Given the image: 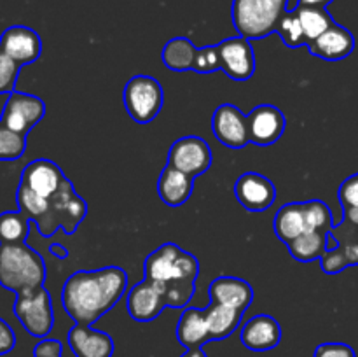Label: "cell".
I'll return each instance as SVG.
<instances>
[{"label": "cell", "instance_id": "26", "mask_svg": "<svg viewBox=\"0 0 358 357\" xmlns=\"http://www.w3.org/2000/svg\"><path fill=\"white\" fill-rule=\"evenodd\" d=\"M31 220L23 212L0 214V244H23L30 234Z\"/></svg>", "mask_w": 358, "mask_h": 357}, {"label": "cell", "instance_id": "1", "mask_svg": "<svg viewBox=\"0 0 358 357\" xmlns=\"http://www.w3.org/2000/svg\"><path fill=\"white\" fill-rule=\"evenodd\" d=\"M126 287L128 272L119 266L79 270L63 284V308L76 324L91 326L119 303Z\"/></svg>", "mask_w": 358, "mask_h": 357}, {"label": "cell", "instance_id": "15", "mask_svg": "<svg viewBox=\"0 0 358 357\" xmlns=\"http://www.w3.org/2000/svg\"><path fill=\"white\" fill-rule=\"evenodd\" d=\"M20 182L42 198H51L63 188L66 177L55 161L41 158V160L30 161L23 168Z\"/></svg>", "mask_w": 358, "mask_h": 357}, {"label": "cell", "instance_id": "21", "mask_svg": "<svg viewBox=\"0 0 358 357\" xmlns=\"http://www.w3.org/2000/svg\"><path fill=\"white\" fill-rule=\"evenodd\" d=\"M192 191H194V177L177 170L171 164H166L161 170L159 178H157V192L168 206L177 209L184 205L191 198Z\"/></svg>", "mask_w": 358, "mask_h": 357}, {"label": "cell", "instance_id": "27", "mask_svg": "<svg viewBox=\"0 0 358 357\" xmlns=\"http://www.w3.org/2000/svg\"><path fill=\"white\" fill-rule=\"evenodd\" d=\"M331 237L338 241L336 248L345 255L348 266H358V227L343 219L331 231Z\"/></svg>", "mask_w": 358, "mask_h": 357}, {"label": "cell", "instance_id": "11", "mask_svg": "<svg viewBox=\"0 0 358 357\" xmlns=\"http://www.w3.org/2000/svg\"><path fill=\"white\" fill-rule=\"evenodd\" d=\"M220 70L229 79L243 83L255 74V52L250 41L241 35L219 42Z\"/></svg>", "mask_w": 358, "mask_h": 357}, {"label": "cell", "instance_id": "29", "mask_svg": "<svg viewBox=\"0 0 358 357\" xmlns=\"http://www.w3.org/2000/svg\"><path fill=\"white\" fill-rule=\"evenodd\" d=\"M27 150V136L0 125V160H17Z\"/></svg>", "mask_w": 358, "mask_h": 357}, {"label": "cell", "instance_id": "19", "mask_svg": "<svg viewBox=\"0 0 358 357\" xmlns=\"http://www.w3.org/2000/svg\"><path fill=\"white\" fill-rule=\"evenodd\" d=\"M126 307L128 314L136 322H150L161 315V312L166 308L164 298L156 289L152 282L143 279L142 282L131 287L126 298Z\"/></svg>", "mask_w": 358, "mask_h": 357}, {"label": "cell", "instance_id": "23", "mask_svg": "<svg viewBox=\"0 0 358 357\" xmlns=\"http://www.w3.org/2000/svg\"><path fill=\"white\" fill-rule=\"evenodd\" d=\"M329 240L331 233L325 231H308L299 234L292 241L287 244L290 255L299 262H310L315 259H320L329 251Z\"/></svg>", "mask_w": 358, "mask_h": 357}, {"label": "cell", "instance_id": "4", "mask_svg": "<svg viewBox=\"0 0 358 357\" xmlns=\"http://www.w3.org/2000/svg\"><path fill=\"white\" fill-rule=\"evenodd\" d=\"M45 261L35 248L23 244H0V286L10 293L37 289L45 282Z\"/></svg>", "mask_w": 358, "mask_h": 357}, {"label": "cell", "instance_id": "28", "mask_svg": "<svg viewBox=\"0 0 358 357\" xmlns=\"http://www.w3.org/2000/svg\"><path fill=\"white\" fill-rule=\"evenodd\" d=\"M276 34L282 37L283 44L287 48H301V46H308L306 34L303 30V24H301L299 16H297L296 9L287 10L285 16L282 18L278 24V30Z\"/></svg>", "mask_w": 358, "mask_h": 357}, {"label": "cell", "instance_id": "9", "mask_svg": "<svg viewBox=\"0 0 358 357\" xmlns=\"http://www.w3.org/2000/svg\"><path fill=\"white\" fill-rule=\"evenodd\" d=\"M44 115L45 104L41 98L13 91L6 98L2 114H0V125L27 136L28 132L44 119Z\"/></svg>", "mask_w": 358, "mask_h": 357}, {"label": "cell", "instance_id": "37", "mask_svg": "<svg viewBox=\"0 0 358 357\" xmlns=\"http://www.w3.org/2000/svg\"><path fill=\"white\" fill-rule=\"evenodd\" d=\"M334 0H297V6H313V7H327Z\"/></svg>", "mask_w": 358, "mask_h": 357}, {"label": "cell", "instance_id": "22", "mask_svg": "<svg viewBox=\"0 0 358 357\" xmlns=\"http://www.w3.org/2000/svg\"><path fill=\"white\" fill-rule=\"evenodd\" d=\"M273 230H275L276 237L282 241H285V244L292 241L299 234L308 233L310 226H308L304 202L285 203L283 206H280V210L275 216V220H273Z\"/></svg>", "mask_w": 358, "mask_h": 357}, {"label": "cell", "instance_id": "12", "mask_svg": "<svg viewBox=\"0 0 358 357\" xmlns=\"http://www.w3.org/2000/svg\"><path fill=\"white\" fill-rule=\"evenodd\" d=\"M234 196L248 212H264L275 203L276 188L266 175L245 172L234 182Z\"/></svg>", "mask_w": 358, "mask_h": 357}, {"label": "cell", "instance_id": "39", "mask_svg": "<svg viewBox=\"0 0 358 357\" xmlns=\"http://www.w3.org/2000/svg\"><path fill=\"white\" fill-rule=\"evenodd\" d=\"M180 357H206V354L203 346H198V349H187V352Z\"/></svg>", "mask_w": 358, "mask_h": 357}, {"label": "cell", "instance_id": "20", "mask_svg": "<svg viewBox=\"0 0 358 357\" xmlns=\"http://www.w3.org/2000/svg\"><path fill=\"white\" fill-rule=\"evenodd\" d=\"M306 48L317 58L327 59V62H339V59L348 58L353 52L355 37L348 28L336 23L327 31H324L320 37L311 41Z\"/></svg>", "mask_w": 358, "mask_h": 357}, {"label": "cell", "instance_id": "5", "mask_svg": "<svg viewBox=\"0 0 358 357\" xmlns=\"http://www.w3.org/2000/svg\"><path fill=\"white\" fill-rule=\"evenodd\" d=\"M289 0H233L231 20L238 35L261 41L278 30Z\"/></svg>", "mask_w": 358, "mask_h": 357}, {"label": "cell", "instance_id": "33", "mask_svg": "<svg viewBox=\"0 0 358 357\" xmlns=\"http://www.w3.org/2000/svg\"><path fill=\"white\" fill-rule=\"evenodd\" d=\"M313 357H357L355 350L346 343H322L315 349Z\"/></svg>", "mask_w": 358, "mask_h": 357}, {"label": "cell", "instance_id": "18", "mask_svg": "<svg viewBox=\"0 0 358 357\" xmlns=\"http://www.w3.org/2000/svg\"><path fill=\"white\" fill-rule=\"evenodd\" d=\"M69 346L76 357H112L114 356V340L108 332L98 331L91 326L76 324L66 335Z\"/></svg>", "mask_w": 358, "mask_h": 357}, {"label": "cell", "instance_id": "31", "mask_svg": "<svg viewBox=\"0 0 358 357\" xmlns=\"http://www.w3.org/2000/svg\"><path fill=\"white\" fill-rule=\"evenodd\" d=\"M220 70V55L219 46H206L198 51L194 63V72L198 74H212Z\"/></svg>", "mask_w": 358, "mask_h": 357}, {"label": "cell", "instance_id": "34", "mask_svg": "<svg viewBox=\"0 0 358 357\" xmlns=\"http://www.w3.org/2000/svg\"><path fill=\"white\" fill-rule=\"evenodd\" d=\"M63 345L59 340L55 338H42L37 345L34 346V357H62Z\"/></svg>", "mask_w": 358, "mask_h": 357}, {"label": "cell", "instance_id": "32", "mask_svg": "<svg viewBox=\"0 0 358 357\" xmlns=\"http://www.w3.org/2000/svg\"><path fill=\"white\" fill-rule=\"evenodd\" d=\"M338 198L343 210H358V174L350 175L339 186Z\"/></svg>", "mask_w": 358, "mask_h": 357}, {"label": "cell", "instance_id": "3", "mask_svg": "<svg viewBox=\"0 0 358 357\" xmlns=\"http://www.w3.org/2000/svg\"><path fill=\"white\" fill-rule=\"evenodd\" d=\"M254 301V287L238 276H217L210 284V304L201 308L210 342L226 340L236 331Z\"/></svg>", "mask_w": 358, "mask_h": 357}, {"label": "cell", "instance_id": "16", "mask_svg": "<svg viewBox=\"0 0 358 357\" xmlns=\"http://www.w3.org/2000/svg\"><path fill=\"white\" fill-rule=\"evenodd\" d=\"M0 49L21 66L37 62L42 52L41 35L34 28L14 24L0 35Z\"/></svg>", "mask_w": 358, "mask_h": 357}, {"label": "cell", "instance_id": "13", "mask_svg": "<svg viewBox=\"0 0 358 357\" xmlns=\"http://www.w3.org/2000/svg\"><path fill=\"white\" fill-rule=\"evenodd\" d=\"M212 130L215 139L229 149H241L250 142L247 115L233 104H222L215 108Z\"/></svg>", "mask_w": 358, "mask_h": 357}, {"label": "cell", "instance_id": "7", "mask_svg": "<svg viewBox=\"0 0 358 357\" xmlns=\"http://www.w3.org/2000/svg\"><path fill=\"white\" fill-rule=\"evenodd\" d=\"M13 310L24 331L34 338H48L49 332L52 331L55 312H52L51 294L44 286L17 293Z\"/></svg>", "mask_w": 358, "mask_h": 357}, {"label": "cell", "instance_id": "36", "mask_svg": "<svg viewBox=\"0 0 358 357\" xmlns=\"http://www.w3.org/2000/svg\"><path fill=\"white\" fill-rule=\"evenodd\" d=\"M49 252H51V254L58 259L69 258V251H66L62 244H51L49 245Z\"/></svg>", "mask_w": 358, "mask_h": 357}, {"label": "cell", "instance_id": "8", "mask_svg": "<svg viewBox=\"0 0 358 357\" xmlns=\"http://www.w3.org/2000/svg\"><path fill=\"white\" fill-rule=\"evenodd\" d=\"M122 102L133 121L138 125H149L163 108V86L156 77L133 76L122 91Z\"/></svg>", "mask_w": 358, "mask_h": 357}, {"label": "cell", "instance_id": "35", "mask_svg": "<svg viewBox=\"0 0 358 357\" xmlns=\"http://www.w3.org/2000/svg\"><path fill=\"white\" fill-rule=\"evenodd\" d=\"M14 346H16V335L13 328L0 317V356L13 352Z\"/></svg>", "mask_w": 358, "mask_h": 357}, {"label": "cell", "instance_id": "30", "mask_svg": "<svg viewBox=\"0 0 358 357\" xmlns=\"http://www.w3.org/2000/svg\"><path fill=\"white\" fill-rule=\"evenodd\" d=\"M21 65L14 62L9 55L0 49V94H9L16 91V80Z\"/></svg>", "mask_w": 358, "mask_h": 357}, {"label": "cell", "instance_id": "14", "mask_svg": "<svg viewBox=\"0 0 358 357\" xmlns=\"http://www.w3.org/2000/svg\"><path fill=\"white\" fill-rule=\"evenodd\" d=\"M248 139L255 146H271L278 142L287 128V119L278 107L269 104L257 105L247 115Z\"/></svg>", "mask_w": 358, "mask_h": 357}, {"label": "cell", "instance_id": "38", "mask_svg": "<svg viewBox=\"0 0 358 357\" xmlns=\"http://www.w3.org/2000/svg\"><path fill=\"white\" fill-rule=\"evenodd\" d=\"M343 219L350 220L358 227V210H343Z\"/></svg>", "mask_w": 358, "mask_h": 357}, {"label": "cell", "instance_id": "2", "mask_svg": "<svg viewBox=\"0 0 358 357\" xmlns=\"http://www.w3.org/2000/svg\"><path fill=\"white\" fill-rule=\"evenodd\" d=\"M145 279L163 294L166 308H185L196 293L199 261L177 244H163L143 262Z\"/></svg>", "mask_w": 358, "mask_h": 357}, {"label": "cell", "instance_id": "6", "mask_svg": "<svg viewBox=\"0 0 358 357\" xmlns=\"http://www.w3.org/2000/svg\"><path fill=\"white\" fill-rule=\"evenodd\" d=\"M86 216V200L77 195L73 184L66 178L63 188L55 196L48 198V212L35 223V226L44 238H51L58 227H63L66 234H73Z\"/></svg>", "mask_w": 358, "mask_h": 357}, {"label": "cell", "instance_id": "17", "mask_svg": "<svg viewBox=\"0 0 358 357\" xmlns=\"http://www.w3.org/2000/svg\"><path fill=\"white\" fill-rule=\"evenodd\" d=\"M240 340L245 349L254 350V352L273 350L282 342V326L268 314L254 315L241 328Z\"/></svg>", "mask_w": 358, "mask_h": 357}, {"label": "cell", "instance_id": "10", "mask_svg": "<svg viewBox=\"0 0 358 357\" xmlns=\"http://www.w3.org/2000/svg\"><path fill=\"white\" fill-rule=\"evenodd\" d=\"M212 161L213 156L210 146L201 136L196 135H187L175 140L168 153V164L194 178L210 170Z\"/></svg>", "mask_w": 358, "mask_h": 357}, {"label": "cell", "instance_id": "24", "mask_svg": "<svg viewBox=\"0 0 358 357\" xmlns=\"http://www.w3.org/2000/svg\"><path fill=\"white\" fill-rule=\"evenodd\" d=\"M198 51L199 48H196L187 37H175L164 44L161 59L170 70L185 72V70H194Z\"/></svg>", "mask_w": 358, "mask_h": 357}, {"label": "cell", "instance_id": "25", "mask_svg": "<svg viewBox=\"0 0 358 357\" xmlns=\"http://www.w3.org/2000/svg\"><path fill=\"white\" fill-rule=\"evenodd\" d=\"M296 13L299 16L303 30L306 34L308 44L315 38L320 37L324 31H327L332 24H336L334 18L329 14L327 7H313V6H296Z\"/></svg>", "mask_w": 358, "mask_h": 357}]
</instances>
